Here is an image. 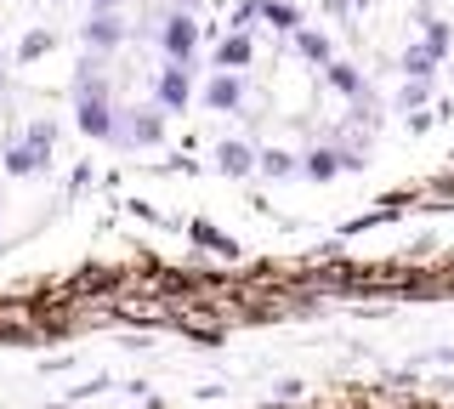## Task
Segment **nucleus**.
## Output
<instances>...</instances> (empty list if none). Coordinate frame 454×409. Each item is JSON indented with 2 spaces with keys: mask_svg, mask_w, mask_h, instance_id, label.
I'll list each match as a JSON object with an SVG mask.
<instances>
[{
  "mask_svg": "<svg viewBox=\"0 0 454 409\" xmlns=\"http://www.w3.org/2000/svg\"><path fill=\"white\" fill-rule=\"evenodd\" d=\"M182 91H188V86H182V75H170L165 80V103H182Z\"/></svg>",
  "mask_w": 454,
  "mask_h": 409,
  "instance_id": "5",
  "label": "nucleus"
},
{
  "mask_svg": "<svg viewBox=\"0 0 454 409\" xmlns=\"http://www.w3.org/2000/svg\"><path fill=\"white\" fill-rule=\"evenodd\" d=\"M114 35H120V29H114V18H97L91 23V40H114Z\"/></svg>",
  "mask_w": 454,
  "mask_h": 409,
  "instance_id": "2",
  "label": "nucleus"
},
{
  "mask_svg": "<svg viewBox=\"0 0 454 409\" xmlns=\"http://www.w3.org/2000/svg\"><path fill=\"white\" fill-rule=\"evenodd\" d=\"M165 46H170V51H188V46H193V23H188V18H176V23L165 29Z\"/></svg>",
  "mask_w": 454,
  "mask_h": 409,
  "instance_id": "1",
  "label": "nucleus"
},
{
  "mask_svg": "<svg viewBox=\"0 0 454 409\" xmlns=\"http://www.w3.org/2000/svg\"><path fill=\"white\" fill-rule=\"evenodd\" d=\"M233 97H239V91H233V80H222V86H210V103H233Z\"/></svg>",
  "mask_w": 454,
  "mask_h": 409,
  "instance_id": "4",
  "label": "nucleus"
},
{
  "mask_svg": "<svg viewBox=\"0 0 454 409\" xmlns=\"http://www.w3.org/2000/svg\"><path fill=\"white\" fill-rule=\"evenodd\" d=\"M245 58H250V46H245V40H233V46L222 51V63H245Z\"/></svg>",
  "mask_w": 454,
  "mask_h": 409,
  "instance_id": "3",
  "label": "nucleus"
},
{
  "mask_svg": "<svg viewBox=\"0 0 454 409\" xmlns=\"http://www.w3.org/2000/svg\"><path fill=\"white\" fill-rule=\"evenodd\" d=\"M97 6H108V0H97Z\"/></svg>",
  "mask_w": 454,
  "mask_h": 409,
  "instance_id": "6",
  "label": "nucleus"
}]
</instances>
